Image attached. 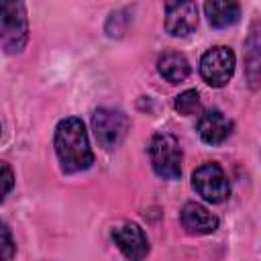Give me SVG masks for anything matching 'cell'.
Listing matches in <instances>:
<instances>
[{"label": "cell", "mask_w": 261, "mask_h": 261, "mask_svg": "<svg viewBox=\"0 0 261 261\" xmlns=\"http://www.w3.org/2000/svg\"><path fill=\"white\" fill-rule=\"evenodd\" d=\"M181 226L190 234H210L218 228V218L202 204L188 202L181 208Z\"/></svg>", "instance_id": "30bf717a"}, {"label": "cell", "mask_w": 261, "mask_h": 261, "mask_svg": "<svg viewBox=\"0 0 261 261\" xmlns=\"http://www.w3.org/2000/svg\"><path fill=\"white\" fill-rule=\"evenodd\" d=\"M245 75L251 90L261 86V31L257 24L251 29L245 41Z\"/></svg>", "instance_id": "8fae6325"}, {"label": "cell", "mask_w": 261, "mask_h": 261, "mask_svg": "<svg viewBox=\"0 0 261 261\" xmlns=\"http://www.w3.org/2000/svg\"><path fill=\"white\" fill-rule=\"evenodd\" d=\"M2 175H4V198L10 194L12 190V184H14V177H12V169L8 163H2Z\"/></svg>", "instance_id": "2e32d148"}, {"label": "cell", "mask_w": 261, "mask_h": 261, "mask_svg": "<svg viewBox=\"0 0 261 261\" xmlns=\"http://www.w3.org/2000/svg\"><path fill=\"white\" fill-rule=\"evenodd\" d=\"M198 27V6L194 0H167L165 31L171 37H186Z\"/></svg>", "instance_id": "52a82bcc"}, {"label": "cell", "mask_w": 261, "mask_h": 261, "mask_svg": "<svg viewBox=\"0 0 261 261\" xmlns=\"http://www.w3.org/2000/svg\"><path fill=\"white\" fill-rule=\"evenodd\" d=\"M175 110L184 116H192L200 112V96L196 90H186L175 98Z\"/></svg>", "instance_id": "5bb4252c"}, {"label": "cell", "mask_w": 261, "mask_h": 261, "mask_svg": "<svg viewBox=\"0 0 261 261\" xmlns=\"http://www.w3.org/2000/svg\"><path fill=\"white\" fill-rule=\"evenodd\" d=\"M149 157L153 171L163 179H177L181 175V147L169 133H157L149 143Z\"/></svg>", "instance_id": "7a4b0ae2"}, {"label": "cell", "mask_w": 261, "mask_h": 261, "mask_svg": "<svg viewBox=\"0 0 261 261\" xmlns=\"http://www.w3.org/2000/svg\"><path fill=\"white\" fill-rule=\"evenodd\" d=\"M204 12H206L208 22L214 29H226L239 20L241 4L239 0H206Z\"/></svg>", "instance_id": "7c38bea8"}, {"label": "cell", "mask_w": 261, "mask_h": 261, "mask_svg": "<svg viewBox=\"0 0 261 261\" xmlns=\"http://www.w3.org/2000/svg\"><path fill=\"white\" fill-rule=\"evenodd\" d=\"M55 153L65 173H77L94 163L86 126L80 118H63L55 128Z\"/></svg>", "instance_id": "6da1fadb"}, {"label": "cell", "mask_w": 261, "mask_h": 261, "mask_svg": "<svg viewBox=\"0 0 261 261\" xmlns=\"http://www.w3.org/2000/svg\"><path fill=\"white\" fill-rule=\"evenodd\" d=\"M112 239H114V245L128 259H143L149 253V241L143 228L135 222H122L120 226H116L112 230Z\"/></svg>", "instance_id": "ba28073f"}, {"label": "cell", "mask_w": 261, "mask_h": 261, "mask_svg": "<svg viewBox=\"0 0 261 261\" xmlns=\"http://www.w3.org/2000/svg\"><path fill=\"white\" fill-rule=\"evenodd\" d=\"M198 133L204 143L208 145H220L224 143L232 133V120H228L220 110L210 108L204 110L198 118Z\"/></svg>", "instance_id": "9c48e42d"}, {"label": "cell", "mask_w": 261, "mask_h": 261, "mask_svg": "<svg viewBox=\"0 0 261 261\" xmlns=\"http://www.w3.org/2000/svg\"><path fill=\"white\" fill-rule=\"evenodd\" d=\"M128 118L124 112L120 110H112V108H98L92 114V130L94 137L98 141V145L106 151H112L114 147H118L122 143V139L128 133Z\"/></svg>", "instance_id": "277c9868"}, {"label": "cell", "mask_w": 261, "mask_h": 261, "mask_svg": "<svg viewBox=\"0 0 261 261\" xmlns=\"http://www.w3.org/2000/svg\"><path fill=\"white\" fill-rule=\"evenodd\" d=\"M234 53L228 47H212L200 59V75L212 88H222L234 73Z\"/></svg>", "instance_id": "8992f818"}, {"label": "cell", "mask_w": 261, "mask_h": 261, "mask_svg": "<svg viewBox=\"0 0 261 261\" xmlns=\"http://www.w3.org/2000/svg\"><path fill=\"white\" fill-rule=\"evenodd\" d=\"M157 69L169 84H179L190 75V63L177 51H165L157 59Z\"/></svg>", "instance_id": "4fadbf2b"}, {"label": "cell", "mask_w": 261, "mask_h": 261, "mask_svg": "<svg viewBox=\"0 0 261 261\" xmlns=\"http://www.w3.org/2000/svg\"><path fill=\"white\" fill-rule=\"evenodd\" d=\"M192 186L194 190L212 204H220L230 196V184L224 173V169L218 163H204L192 173Z\"/></svg>", "instance_id": "5b68a950"}, {"label": "cell", "mask_w": 261, "mask_h": 261, "mask_svg": "<svg viewBox=\"0 0 261 261\" xmlns=\"http://www.w3.org/2000/svg\"><path fill=\"white\" fill-rule=\"evenodd\" d=\"M2 47L6 53H18L29 41V18L22 0H2Z\"/></svg>", "instance_id": "3957f363"}, {"label": "cell", "mask_w": 261, "mask_h": 261, "mask_svg": "<svg viewBox=\"0 0 261 261\" xmlns=\"http://www.w3.org/2000/svg\"><path fill=\"white\" fill-rule=\"evenodd\" d=\"M14 255V243H12V237H10V230L6 224L0 226V257L2 259H12Z\"/></svg>", "instance_id": "9a60e30c"}]
</instances>
